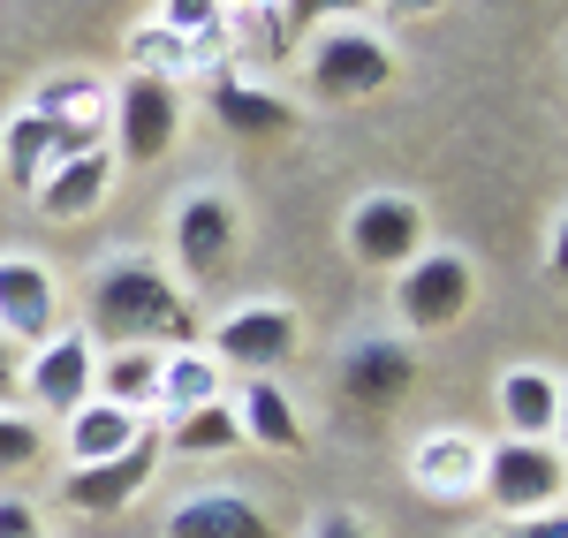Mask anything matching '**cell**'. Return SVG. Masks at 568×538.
Listing matches in <instances>:
<instances>
[{
  "mask_svg": "<svg viewBox=\"0 0 568 538\" xmlns=\"http://www.w3.org/2000/svg\"><path fill=\"white\" fill-rule=\"evenodd\" d=\"M91 342H114V349H182L190 334H197V312H190V296H182L168 273L152 266V258H114V266H99L91 281Z\"/></svg>",
  "mask_w": 568,
  "mask_h": 538,
  "instance_id": "6da1fadb",
  "label": "cell"
},
{
  "mask_svg": "<svg viewBox=\"0 0 568 538\" xmlns=\"http://www.w3.org/2000/svg\"><path fill=\"white\" fill-rule=\"evenodd\" d=\"M478 494L493 500L508 524H524V516H554L561 494H568L561 448H554V440H500V448H485Z\"/></svg>",
  "mask_w": 568,
  "mask_h": 538,
  "instance_id": "7a4b0ae2",
  "label": "cell"
},
{
  "mask_svg": "<svg viewBox=\"0 0 568 538\" xmlns=\"http://www.w3.org/2000/svg\"><path fill=\"white\" fill-rule=\"evenodd\" d=\"M470 296H478V273H470V258H455V251H417L409 266L394 273V312H402V326H417V334L455 326V318L470 312Z\"/></svg>",
  "mask_w": 568,
  "mask_h": 538,
  "instance_id": "3957f363",
  "label": "cell"
},
{
  "mask_svg": "<svg viewBox=\"0 0 568 538\" xmlns=\"http://www.w3.org/2000/svg\"><path fill=\"white\" fill-rule=\"evenodd\" d=\"M106 130H114L122 168H152V160H168V152H175V136H182V91L160 84V77H130V84L114 91Z\"/></svg>",
  "mask_w": 568,
  "mask_h": 538,
  "instance_id": "277c9868",
  "label": "cell"
},
{
  "mask_svg": "<svg viewBox=\"0 0 568 538\" xmlns=\"http://www.w3.org/2000/svg\"><path fill=\"white\" fill-rule=\"evenodd\" d=\"M394 77V53L379 31H364V23H342V31H326V39L311 45V91L318 99H364V91H379Z\"/></svg>",
  "mask_w": 568,
  "mask_h": 538,
  "instance_id": "5b68a950",
  "label": "cell"
},
{
  "mask_svg": "<svg viewBox=\"0 0 568 538\" xmlns=\"http://www.w3.org/2000/svg\"><path fill=\"white\" fill-rule=\"evenodd\" d=\"M213 357L220 372H243V379H273L281 364L296 357V312L281 304H251V312H227L213 326Z\"/></svg>",
  "mask_w": 568,
  "mask_h": 538,
  "instance_id": "8992f818",
  "label": "cell"
},
{
  "mask_svg": "<svg viewBox=\"0 0 568 538\" xmlns=\"http://www.w3.org/2000/svg\"><path fill=\"white\" fill-rule=\"evenodd\" d=\"M91 364H99V342H91L84 326H61L53 342L31 349V364L16 372V387L39 409H61V417H69V409L91 403Z\"/></svg>",
  "mask_w": 568,
  "mask_h": 538,
  "instance_id": "52a82bcc",
  "label": "cell"
},
{
  "mask_svg": "<svg viewBox=\"0 0 568 538\" xmlns=\"http://www.w3.org/2000/svg\"><path fill=\"white\" fill-rule=\"evenodd\" d=\"M235 251H243V213L220 197V190H197V197H182L175 205V258L190 281H213V273L235 266Z\"/></svg>",
  "mask_w": 568,
  "mask_h": 538,
  "instance_id": "ba28073f",
  "label": "cell"
},
{
  "mask_svg": "<svg viewBox=\"0 0 568 538\" xmlns=\"http://www.w3.org/2000/svg\"><path fill=\"white\" fill-rule=\"evenodd\" d=\"M417 251H425V213H417V197L379 190V197H364V205L349 213V258H356V266L402 273Z\"/></svg>",
  "mask_w": 568,
  "mask_h": 538,
  "instance_id": "9c48e42d",
  "label": "cell"
},
{
  "mask_svg": "<svg viewBox=\"0 0 568 538\" xmlns=\"http://www.w3.org/2000/svg\"><path fill=\"white\" fill-rule=\"evenodd\" d=\"M31 114H39L45 130L61 136V152L77 160V152H99V144H106V114H114V91L99 84V77H53V84L31 91Z\"/></svg>",
  "mask_w": 568,
  "mask_h": 538,
  "instance_id": "30bf717a",
  "label": "cell"
},
{
  "mask_svg": "<svg viewBox=\"0 0 568 538\" xmlns=\"http://www.w3.org/2000/svg\"><path fill=\"white\" fill-rule=\"evenodd\" d=\"M61 334V288L39 258H0V342L39 349Z\"/></svg>",
  "mask_w": 568,
  "mask_h": 538,
  "instance_id": "8fae6325",
  "label": "cell"
},
{
  "mask_svg": "<svg viewBox=\"0 0 568 538\" xmlns=\"http://www.w3.org/2000/svg\"><path fill=\"white\" fill-rule=\"evenodd\" d=\"M152 463H160V440L144 433L136 448H122L114 463H91V470H69V486H61V500L77 508V516H122L144 486H152Z\"/></svg>",
  "mask_w": 568,
  "mask_h": 538,
  "instance_id": "7c38bea8",
  "label": "cell"
},
{
  "mask_svg": "<svg viewBox=\"0 0 568 538\" xmlns=\"http://www.w3.org/2000/svg\"><path fill=\"white\" fill-rule=\"evenodd\" d=\"M409 478L425 500H478V478H485V448L470 433H425L409 448Z\"/></svg>",
  "mask_w": 568,
  "mask_h": 538,
  "instance_id": "4fadbf2b",
  "label": "cell"
},
{
  "mask_svg": "<svg viewBox=\"0 0 568 538\" xmlns=\"http://www.w3.org/2000/svg\"><path fill=\"white\" fill-rule=\"evenodd\" d=\"M342 387H349L356 409H394L409 387H417V349H402V342H356L349 357H342Z\"/></svg>",
  "mask_w": 568,
  "mask_h": 538,
  "instance_id": "5bb4252c",
  "label": "cell"
},
{
  "mask_svg": "<svg viewBox=\"0 0 568 538\" xmlns=\"http://www.w3.org/2000/svg\"><path fill=\"white\" fill-rule=\"evenodd\" d=\"M500 425H508V440H561V372L516 364L500 379Z\"/></svg>",
  "mask_w": 568,
  "mask_h": 538,
  "instance_id": "9a60e30c",
  "label": "cell"
},
{
  "mask_svg": "<svg viewBox=\"0 0 568 538\" xmlns=\"http://www.w3.org/2000/svg\"><path fill=\"white\" fill-rule=\"evenodd\" d=\"M106 190H114V152L99 144V152H77V160L45 168V182L31 190V197H39L45 221H84V213H99Z\"/></svg>",
  "mask_w": 568,
  "mask_h": 538,
  "instance_id": "2e32d148",
  "label": "cell"
},
{
  "mask_svg": "<svg viewBox=\"0 0 568 538\" xmlns=\"http://www.w3.org/2000/svg\"><path fill=\"white\" fill-rule=\"evenodd\" d=\"M227 395V372H220L213 349H197V342H182V349H160V379H152V409H168V417H190V409H205Z\"/></svg>",
  "mask_w": 568,
  "mask_h": 538,
  "instance_id": "e0dca14e",
  "label": "cell"
},
{
  "mask_svg": "<svg viewBox=\"0 0 568 538\" xmlns=\"http://www.w3.org/2000/svg\"><path fill=\"white\" fill-rule=\"evenodd\" d=\"M168 538H273V516L243 494H197L168 516Z\"/></svg>",
  "mask_w": 568,
  "mask_h": 538,
  "instance_id": "ac0fdd59",
  "label": "cell"
},
{
  "mask_svg": "<svg viewBox=\"0 0 568 538\" xmlns=\"http://www.w3.org/2000/svg\"><path fill=\"white\" fill-rule=\"evenodd\" d=\"M235 425H243V440H258V448L288 455L304 448V417H296V403L281 395V379H243V395H235Z\"/></svg>",
  "mask_w": 568,
  "mask_h": 538,
  "instance_id": "d6986e66",
  "label": "cell"
},
{
  "mask_svg": "<svg viewBox=\"0 0 568 538\" xmlns=\"http://www.w3.org/2000/svg\"><path fill=\"white\" fill-rule=\"evenodd\" d=\"M136 440H144V417H136V409H114V403L69 409V463H77V470H91V463H114V455L136 448Z\"/></svg>",
  "mask_w": 568,
  "mask_h": 538,
  "instance_id": "ffe728a7",
  "label": "cell"
},
{
  "mask_svg": "<svg viewBox=\"0 0 568 538\" xmlns=\"http://www.w3.org/2000/svg\"><path fill=\"white\" fill-rule=\"evenodd\" d=\"M152 379H160V349H114V357L91 364V403L114 409H152Z\"/></svg>",
  "mask_w": 568,
  "mask_h": 538,
  "instance_id": "44dd1931",
  "label": "cell"
},
{
  "mask_svg": "<svg viewBox=\"0 0 568 538\" xmlns=\"http://www.w3.org/2000/svg\"><path fill=\"white\" fill-rule=\"evenodd\" d=\"M0 160H8V182H16V190H39L45 168H61L69 152H61V136L45 130L31 106H23V114L8 122V136H0Z\"/></svg>",
  "mask_w": 568,
  "mask_h": 538,
  "instance_id": "7402d4cb",
  "label": "cell"
},
{
  "mask_svg": "<svg viewBox=\"0 0 568 538\" xmlns=\"http://www.w3.org/2000/svg\"><path fill=\"white\" fill-rule=\"evenodd\" d=\"M213 114H220V130H235V136H281L296 122V106H281V99L258 91V84H220Z\"/></svg>",
  "mask_w": 568,
  "mask_h": 538,
  "instance_id": "603a6c76",
  "label": "cell"
},
{
  "mask_svg": "<svg viewBox=\"0 0 568 538\" xmlns=\"http://www.w3.org/2000/svg\"><path fill=\"white\" fill-rule=\"evenodd\" d=\"M235 440H243V425H235L227 395L205 403V409H190V417H168V448L175 455H235Z\"/></svg>",
  "mask_w": 568,
  "mask_h": 538,
  "instance_id": "cb8c5ba5",
  "label": "cell"
},
{
  "mask_svg": "<svg viewBox=\"0 0 568 538\" xmlns=\"http://www.w3.org/2000/svg\"><path fill=\"white\" fill-rule=\"evenodd\" d=\"M182 69H190V39L160 31V23H144V31L130 39V77H160V84H182Z\"/></svg>",
  "mask_w": 568,
  "mask_h": 538,
  "instance_id": "d4e9b609",
  "label": "cell"
},
{
  "mask_svg": "<svg viewBox=\"0 0 568 538\" xmlns=\"http://www.w3.org/2000/svg\"><path fill=\"white\" fill-rule=\"evenodd\" d=\"M45 455V433L31 417H16V409H0V470H31Z\"/></svg>",
  "mask_w": 568,
  "mask_h": 538,
  "instance_id": "484cf974",
  "label": "cell"
},
{
  "mask_svg": "<svg viewBox=\"0 0 568 538\" xmlns=\"http://www.w3.org/2000/svg\"><path fill=\"white\" fill-rule=\"evenodd\" d=\"M220 23H227V16H220V0H168V8H160V31H175V39H205V31H220Z\"/></svg>",
  "mask_w": 568,
  "mask_h": 538,
  "instance_id": "4316f807",
  "label": "cell"
},
{
  "mask_svg": "<svg viewBox=\"0 0 568 538\" xmlns=\"http://www.w3.org/2000/svg\"><path fill=\"white\" fill-rule=\"evenodd\" d=\"M364 8H372V0H281V31H311V23H318V16H364Z\"/></svg>",
  "mask_w": 568,
  "mask_h": 538,
  "instance_id": "83f0119b",
  "label": "cell"
},
{
  "mask_svg": "<svg viewBox=\"0 0 568 538\" xmlns=\"http://www.w3.org/2000/svg\"><path fill=\"white\" fill-rule=\"evenodd\" d=\"M0 538H39V508L31 500H0Z\"/></svg>",
  "mask_w": 568,
  "mask_h": 538,
  "instance_id": "f1b7e54d",
  "label": "cell"
},
{
  "mask_svg": "<svg viewBox=\"0 0 568 538\" xmlns=\"http://www.w3.org/2000/svg\"><path fill=\"white\" fill-rule=\"evenodd\" d=\"M311 538H372V524L349 516V508H334V516H318V524H311Z\"/></svg>",
  "mask_w": 568,
  "mask_h": 538,
  "instance_id": "f546056e",
  "label": "cell"
},
{
  "mask_svg": "<svg viewBox=\"0 0 568 538\" xmlns=\"http://www.w3.org/2000/svg\"><path fill=\"white\" fill-rule=\"evenodd\" d=\"M500 538H568V524H561V508H554V516H524V524H508Z\"/></svg>",
  "mask_w": 568,
  "mask_h": 538,
  "instance_id": "4dcf8cb0",
  "label": "cell"
},
{
  "mask_svg": "<svg viewBox=\"0 0 568 538\" xmlns=\"http://www.w3.org/2000/svg\"><path fill=\"white\" fill-rule=\"evenodd\" d=\"M372 8H387V16H433V8H447V0H372Z\"/></svg>",
  "mask_w": 568,
  "mask_h": 538,
  "instance_id": "1f68e13d",
  "label": "cell"
},
{
  "mask_svg": "<svg viewBox=\"0 0 568 538\" xmlns=\"http://www.w3.org/2000/svg\"><path fill=\"white\" fill-rule=\"evenodd\" d=\"M8 395H16V357H8V342H0V409H8Z\"/></svg>",
  "mask_w": 568,
  "mask_h": 538,
  "instance_id": "d6a6232c",
  "label": "cell"
}]
</instances>
